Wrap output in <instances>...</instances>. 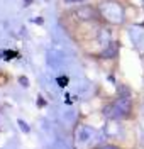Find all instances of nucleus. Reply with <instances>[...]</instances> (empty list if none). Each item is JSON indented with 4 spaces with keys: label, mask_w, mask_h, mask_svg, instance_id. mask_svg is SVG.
<instances>
[{
    "label": "nucleus",
    "mask_w": 144,
    "mask_h": 149,
    "mask_svg": "<svg viewBox=\"0 0 144 149\" xmlns=\"http://www.w3.org/2000/svg\"><path fill=\"white\" fill-rule=\"evenodd\" d=\"M19 125H20V129L24 130V132H29V125L24 120H19Z\"/></svg>",
    "instance_id": "nucleus-2"
},
{
    "label": "nucleus",
    "mask_w": 144,
    "mask_h": 149,
    "mask_svg": "<svg viewBox=\"0 0 144 149\" xmlns=\"http://www.w3.org/2000/svg\"><path fill=\"white\" fill-rule=\"evenodd\" d=\"M58 83L61 85V86H63V85H66L68 83V78H66V76H65V78H59V80H58Z\"/></svg>",
    "instance_id": "nucleus-3"
},
{
    "label": "nucleus",
    "mask_w": 144,
    "mask_h": 149,
    "mask_svg": "<svg viewBox=\"0 0 144 149\" xmlns=\"http://www.w3.org/2000/svg\"><path fill=\"white\" fill-rule=\"evenodd\" d=\"M66 2H77V0H66Z\"/></svg>",
    "instance_id": "nucleus-7"
},
{
    "label": "nucleus",
    "mask_w": 144,
    "mask_h": 149,
    "mask_svg": "<svg viewBox=\"0 0 144 149\" xmlns=\"http://www.w3.org/2000/svg\"><path fill=\"white\" fill-rule=\"evenodd\" d=\"M105 9V17L109 20H112V22H120V19H122V10H120V5H117V3H109V5H104Z\"/></svg>",
    "instance_id": "nucleus-1"
},
{
    "label": "nucleus",
    "mask_w": 144,
    "mask_h": 149,
    "mask_svg": "<svg viewBox=\"0 0 144 149\" xmlns=\"http://www.w3.org/2000/svg\"><path fill=\"white\" fill-rule=\"evenodd\" d=\"M98 149H119V148H115V146H110V144H107V146H102V148H98Z\"/></svg>",
    "instance_id": "nucleus-5"
},
{
    "label": "nucleus",
    "mask_w": 144,
    "mask_h": 149,
    "mask_svg": "<svg viewBox=\"0 0 144 149\" xmlns=\"http://www.w3.org/2000/svg\"><path fill=\"white\" fill-rule=\"evenodd\" d=\"M38 102H39V105H46V102H44V98H42V97H39Z\"/></svg>",
    "instance_id": "nucleus-6"
},
{
    "label": "nucleus",
    "mask_w": 144,
    "mask_h": 149,
    "mask_svg": "<svg viewBox=\"0 0 144 149\" xmlns=\"http://www.w3.org/2000/svg\"><path fill=\"white\" fill-rule=\"evenodd\" d=\"M19 81H20V85H24V86H27V85H29V81H27V78H20Z\"/></svg>",
    "instance_id": "nucleus-4"
}]
</instances>
